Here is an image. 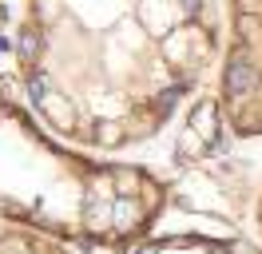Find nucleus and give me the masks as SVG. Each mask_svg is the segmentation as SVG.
Listing matches in <instances>:
<instances>
[{"mask_svg": "<svg viewBox=\"0 0 262 254\" xmlns=\"http://www.w3.org/2000/svg\"><path fill=\"white\" fill-rule=\"evenodd\" d=\"M191 131H199L203 139H211V143L219 139V127H214V108H211V103H203V108L191 115Z\"/></svg>", "mask_w": 262, "mask_h": 254, "instance_id": "1", "label": "nucleus"}, {"mask_svg": "<svg viewBox=\"0 0 262 254\" xmlns=\"http://www.w3.org/2000/svg\"><path fill=\"white\" fill-rule=\"evenodd\" d=\"M139 254H155V250H139Z\"/></svg>", "mask_w": 262, "mask_h": 254, "instance_id": "2", "label": "nucleus"}]
</instances>
